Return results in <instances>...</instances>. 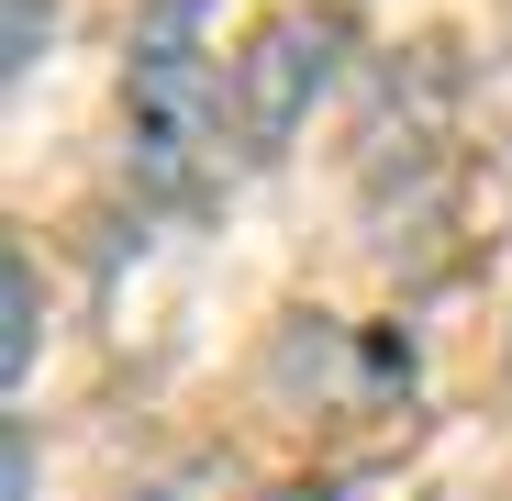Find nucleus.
<instances>
[{"mask_svg": "<svg viewBox=\"0 0 512 501\" xmlns=\"http://www.w3.org/2000/svg\"><path fill=\"white\" fill-rule=\"evenodd\" d=\"M346 45H357V23L346 12H268L245 34V56H234V145L268 167V156H290V134L312 123V101L334 90V67H346Z\"/></svg>", "mask_w": 512, "mask_h": 501, "instance_id": "2", "label": "nucleus"}, {"mask_svg": "<svg viewBox=\"0 0 512 501\" xmlns=\"http://www.w3.org/2000/svg\"><path fill=\"white\" fill-rule=\"evenodd\" d=\"M145 501H179V490H145Z\"/></svg>", "mask_w": 512, "mask_h": 501, "instance_id": "6", "label": "nucleus"}, {"mask_svg": "<svg viewBox=\"0 0 512 501\" xmlns=\"http://www.w3.org/2000/svg\"><path fill=\"white\" fill-rule=\"evenodd\" d=\"M34 334H45V301H34V257L12 245V257H0V379H34Z\"/></svg>", "mask_w": 512, "mask_h": 501, "instance_id": "3", "label": "nucleus"}, {"mask_svg": "<svg viewBox=\"0 0 512 501\" xmlns=\"http://www.w3.org/2000/svg\"><path fill=\"white\" fill-rule=\"evenodd\" d=\"M45 34H56V0H12V34H0V67H12V78H34Z\"/></svg>", "mask_w": 512, "mask_h": 501, "instance_id": "4", "label": "nucleus"}, {"mask_svg": "<svg viewBox=\"0 0 512 501\" xmlns=\"http://www.w3.org/2000/svg\"><path fill=\"white\" fill-rule=\"evenodd\" d=\"M279 501H334V490H279Z\"/></svg>", "mask_w": 512, "mask_h": 501, "instance_id": "5", "label": "nucleus"}, {"mask_svg": "<svg viewBox=\"0 0 512 501\" xmlns=\"http://www.w3.org/2000/svg\"><path fill=\"white\" fill-rule=\"evenodd\" d=\"M223 134V78L201 56V0H145L134 23V67H123V145H134V179L156 201H190L201 167Z\"/></svg>", "mask_w": 512, "mask_h": 501, "instance_id": "1", "label": "nucleus"}]
</instances>
